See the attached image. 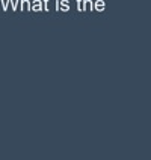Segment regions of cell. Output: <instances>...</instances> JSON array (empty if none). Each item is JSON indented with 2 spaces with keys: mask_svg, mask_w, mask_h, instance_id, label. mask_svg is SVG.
<instances>
[{
  "mask_svg": "<svg viewBox=\"0 0 151 160\" xmlns=\"http://www.w3.org/2000/svg\"><path fill=\"white\" fill-rule=\"evenodd\" d=\"M94 9L97 12H103L106 9V0H95L94 2Z\"/></svg>",
  "mask_w": 151,
  "mask_h": 160,
  "instance_id": "obj_2",
  "label": "cell"
},
{
  "mask_svg": "<svg viewBox=\"0 0 151 160\" xmlns=\"http://www.w3.org/2000/svg\"><path fill=\"white\" fill-rule=\"evenodd\" d=\"M20 3H21V11H29V9H30V3H32V2H29V0H21Z\"/></svg>",
  "mask_w": 151,
  "mask_h": 160,
  "instance_id": "obj_5",
  "label": "cell"
},
{
  "mask_svg": "<svg viewBox=\"0 0 151 160\" xmlns=\"http://www.w3.org/2000/svg\"><path fill=\"white\" fill-rule=\"evenodd\" d=\"M21 0H11V6H12V11H17L18 9V5H20Z\"/></svg>",
  "mask_w": 151,
  "mask_h": 160,
  "instance_id": "obj_6",
  "label": "cell"
},
{
  "mask_svg": "<svg viewBox=\"0 0 151 160\" xmlns=\"http://www.w3.org/2000/svg\"><path fill=\"white\" fill-rule=\"evenodd\" d=\"M30 9H32L33 12H41V11H43V2H41V0H33V2L30 3Z\"/></svg>",
  "mask_w": 151,
  "mask_h": 160,
  "instance_id": "obj_3",
  "label": "cell"
},
{
  "mask_svg": "<svg viewBox=\"0 0 151 160\" xmlns=\"http://www.w3.org/2000/svg\"><path fill=\"white\" fill-rule=\"evenodd\" d=\"M86 11H94V0H83L82 12H86Z\"/></svg>",
  "mask_w": 151,
  "mask_h": 160,
  "instance_id": "obj_1",
  "label": "cell"
},
{
  "mask_svg": "<svg viewBox=\"0 0 151 160\" xmlns=\"http://www.w3.org/2000/svg\"><path fill=\"white\" fill-rule=\"evenodd\" d=\"M43 2V9H44L45 12H48L50 11V6H48V0H41Z\"/></svg>",
  "mask_w": 151,
  "mask_h": 160,
  "instance_id": "obj_7",
  "label": "cell"
},
{
  "mask_svg": "<svg viewBox=\"0 0 151 160\" xmlns=\"http://www.w3.org/2000/svg\"><path fill=\"white\" fill-rule=\"evenodd\" d=\"M70 0H61L59 2V11H62V12H68L70 11Z\"/></svg>",
  "mask_w": 151,
  "mask_h": 160,
  "instance_id": "obj_4",
  "label": "cell"
},
{
  "mask_svg": "<svg viewBox=\"0 0 151 160\" xmlns=\"http://www.w3.org/2000/svg\"><path fill=\"white\" fill-rule=\"evenodd\" d=\"M76 3H77V11L82 12V3H83V0H76Z\"/></svg>",
  "mask_w": 151,
  "mask_h": 160,
  "instance_id": "obj_9",
  "label": "cell"
},
{
  "mask_svg": "<svg viewBox=\"0 0 151 160\" xmlns=\"http://www.w3.org/2000/svg\"><path fill=\"white\" fill-rule=\"evenodd\" d=\"M9 3H11V0H2V8H3V11H8Z\"/></svg>",
  "mask_w": 151,
  "mask_h": 160,
  "instance_id": "obj_8",
  "label": "cell"
}]
</instances>
